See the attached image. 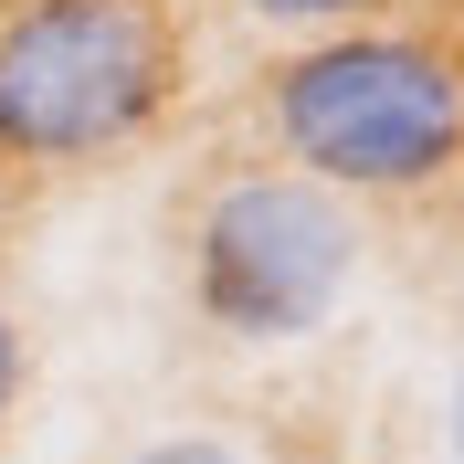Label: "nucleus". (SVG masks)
Masks as SVG:
<instances>
[{
	"label": "nucleus",
	"mask_w": 464,
	"mask_h": 464,
	"mask_svg": "<svg viewBox=\"0 0 464 464\" xmlns=\"http://www.w3.org/2000/svg\"><path fill=\"white\" fill-rule=\"evenodd\" d=\"M443 433H454V464H464V370H454V401H443Z\"/></svg>",
	"instance_id": "0eeeda50"
},
{
	"label": "nucleus",
	"mask_w": 464,
	"mask_h": 464,
	"mask_svg": "<svg viewBox=\"0 0 464 464\" xmlns=\"http://www.w3.org/2000/svg\"><path fill=\"white\" fill-rule=\"evenodd\" d=\"M359 275V222L306 169H232L190 222V285L201 317L232 338H306L338 317Z\"/></svg>",
	"instance_id": "7ed1b4c3"
},
{
	"label": "nucleus",
	"mask_w": 464,
	"mask_h": 464,
	"mask_svg": "<svg viewBox=\"0 0 464 464\" xmlns=\"http://www.w3.org/2000/svg\"><path fill=\"white\" fill-rule=\"evenodd\" d=\"M169 11L159 0H0V159L74 169L169 106Z\"/></svg>",
	"instance_id": "f03ea898"
},
{
	"label": "nucleus",
	"mask_w": 464,
	"mask_h": 464,
	"mask_svg": "<svg viewBox=\"0 0 464 464\" xmlns=\"http://www.w3.org/2000/svg\"><path fill=\"white\" fill-rule=\"evenodd\" d=\"M127 464H243L222 433H159V443H138Z\"/></svg>",
	"instance_id": "20e7f679"
},
{
	"label": "nucleus",
	"mask_w": 464,
	"mask_h": 464,
	"mask_svg": "<svg viewBox=\"0 0 464 464\" xmlns=\"http://www.w3.org/2000/svg\"><path fill=\"white\" fill-rule=\"evenodd\" d=\"M254 22H359L370 0H243Z\"/></svg>",
	"instance_id": "39448f33"
},
{
	"label": "nucleus",
	"mask_w": 464,
	"mask_h": 464,
	"mask_svg": "<svg viewBox=\"0 0 464 464\" xmlns=\"http://www.w3.org/2000/svg\"><path fill=\"white\" fill-rule=\"evenodd\" d=\"M275 148L317 190H433L464 169V63L411 32H327L275 63Z\"/></svg>",
	"instance_id": "f257e3e1"
},
{
	"label": "nucleus",
	"mask_w": 464,
	"mask_h": 464,
	"mask_svg": "<svg viewBox=\"0 0 464 464\" xmlns=\"http://www.w3.org/2000/svg\"><path fill=\"white\" fill-rule=\"evenodd\" d=\"M11 411H22V327L0 317V422H11Z\"/></svg>",
	"instance_id": "423d86ee"
}]
</instances>
